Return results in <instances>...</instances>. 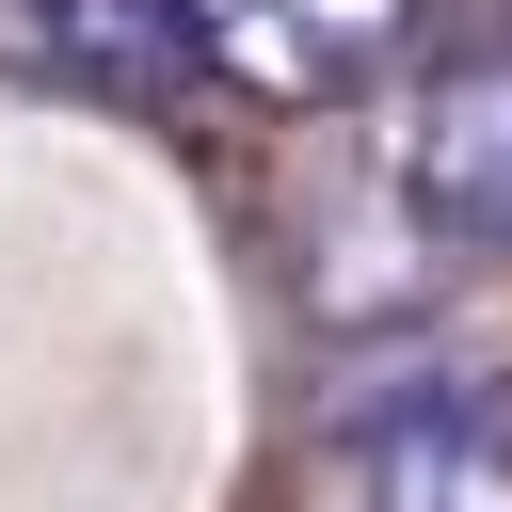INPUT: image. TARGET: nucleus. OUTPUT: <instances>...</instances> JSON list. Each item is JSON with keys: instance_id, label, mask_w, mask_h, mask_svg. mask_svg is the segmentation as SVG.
<instances>
[{"instance_id": "f257e3e1", "label": "nucleus", "mask_w": 512, "mask_h": 512, "mask_svg": "<svg viewBox=\"0 0 512 512\" xmlns=\"http://www.w3.org/2000/svg\"><path fill=\"white\" fill-rule=\"evenodd\" d=\"M336 512H512V400L400 384L336 416Z\"/></svg>"}, {"instance_id": "f03ea898", "label": "nucleus", "mask_w": 512, "mask_h": 512, "mask_svg": "<svg viewBox=\"0 0 512 512\" xmlns=\"http://www.w3.org/2000/svg\"><path fill=\"white\" fill-rule=\"evenodd\" d=\"M400 224L448 256H512V32L448 48L400 112Z\"/></svg>"}, {"instance_id": "7ed1b4c3", "label": "nucleus", "mask_w": 512, "mask_h": 512, "mask_svg": "<svg viewBox=\"0 0 512 512\" xmlns=\"http://www.w3.org/2000/svg\"><path fill=\"white\" fill-rule=\"evenodd\" d=\"M176 32H192L240 96H272V112H336V96H368V80L400 64L416 0H176Z\"/></svg>"}, {"instance_id": "20e7f679", "label": "nucleus", "mask_w": 512, "mask_h": 512, "mask_svg": "<svg viewBox=\"0 0 512 512\" xmlns=\"http://www.w3.org/2000/svg\"><path fill=\"white\" fill-rule=\"evenodd\" d=\"M32 32L80 48V64H144V48L176 32V0H32Z\"/></svg>"}]
</instances>
